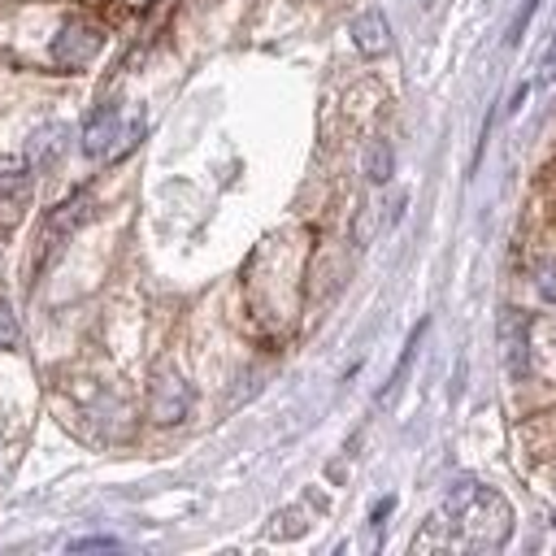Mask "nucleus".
Listing matches in <instances>:
<instances>
[{
  "label": "nucleus",
  "instance_id": "obj_1",
  "mask_svg": "<svg viewBox=\"0 0 556 556\" xmlns=\"http://www.w3.org/2000/svg\"><path fill=\"white\" fill-rule=\"evenodd\" d=\"M104 48V30L91 22H65L61 35L52 39V61L56 65H87Z\"/></svg>",
  "mask_w": 556,
  "mask_h": 556
},
{
  "label": "nucleus",
  "instance_id": "obj_2",
  "mask_svg": "<svg viewBox=\"0 0 556 556\" xmlns=\"http://www.w3.org/2000/svg\"><path fill=\"white\" fill-rule=\"evenodd\" d=\"M148 413L156 417V421H182L187 413H191V387L178 378V374H156L152 378V387H148Z\"/></svg>",
  "mask_w": 556,
  "mask_h": 556
},
{
  "label": "nucleus",
  "instance_id": "obj_3",
  "mask_svg": "<svg viewBox=\"0 0 556 556\" xmlns=\"http://www.w3.org/2000/svg\"><path fill=\"white\" fill-rule=\"evenodd\" d=\"M500 339H504V361H508V374L521 382L526 378V369H530V326H526V317L517 313V308H504V317H500Z\"/></svg>",
  "mask_w": 556,
  "mask_h": 556
},
{
  "label": "nucleus",
  "instance_id": "obj_4",
  "mask_svg": "<svg viewBox=\"0 0 556 556\" xmlns=\"http://www.w3.org/2000/svg\"><path fill=\"white\" fill-rule=\"evenodd\" d=\"M352 43L365 52V56H378V52H387V43H391V30H387V17L382 13H361L356 22H352Z\"/></svg>",
  "mask_w": 556,
  "mask_h": 556
},
{
  "label": "nucleus",
  "instance_id": "obj_5",
  "mask_svg": "<svg viewBox=\"0 0 556 556\" xmlns=\"http://www.w3.org/2000/svg\"><path fill=\"white\" fill-rule=\"evenodd\" d=\"M113 139H117V104H104V109L87 122V130H83V152H87V156H104V152L113 148Z\"/></svg>",
  "mask_w": 556,
  "mask_h": 556
},
{
  "label": "nucleus",
  "instance_id": "obj_6",
  "mask_svg": "<svg viewBox=\"0 0 556 556\" xmlns=\"http://www.w3.org/2000/svg\"><path fill=\"white\" fill-rule=\"evenodd\" d=\"M391 169H395V152H391V143H387V139L369 143V152H365V174H369V182H387Z\"/></svg>",
  "mask_w": 556,
  "mask_h": 556
},
{
  "label": "nucleus",
  "instance_id": "obj_7",
  "mask_svg": "<svg viewBox=\"0 0 556 556\" xmlns=\"http://www.w3.org/2000/svg\"><path fill=\"white\" fill-rule=\"evenodd\" d=\"M539 291H543V300H556V261H539Z\"/></svg>",
  "mask_w": 556,
  "mask_h": 556
}]
</instances>
